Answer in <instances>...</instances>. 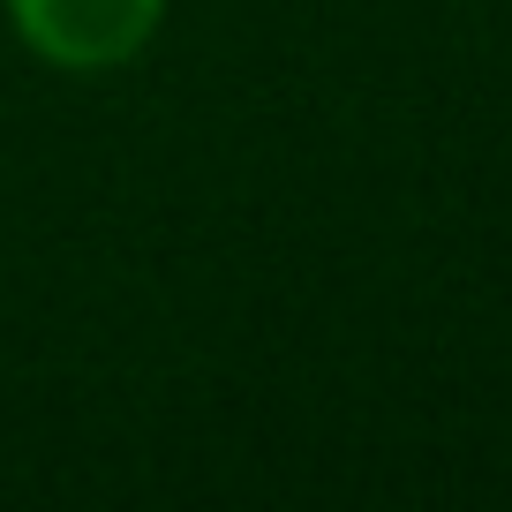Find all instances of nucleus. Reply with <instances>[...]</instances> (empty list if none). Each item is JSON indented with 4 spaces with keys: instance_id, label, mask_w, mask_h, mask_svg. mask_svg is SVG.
I'll return each instance as SVG.
<instances>
[{
    "instance_id": "obj_1",
    "label": "nucleus",
    "mask_w": 512,
    "mask_h": 512,
    "mask_svg": "<svg viewBox=\"0 0 512 512\" xmlns=\"http://www.w3.org/2000/svg\"><path fill=\"white\" fill-rule=\"evenodd\" d=\"M0 8H8L23 46L68 76L136 61L166 23V0H0Z\"/></svg>"
}]
</instances>
